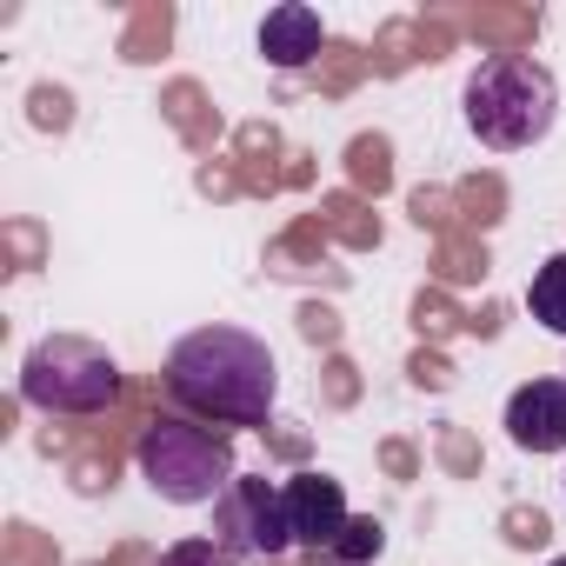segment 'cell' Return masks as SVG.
<instances>
[{
	"label": "cell",
	"instance_id": "6da1fadb",
	"mask_svg": "<svg viewBox=\"0 0 566 566\" xmlns=\"http://www.w3.org/2000/svg\"><path fill=\"white\" fill-rule=\"evenodd\" d=\"M167 394L187 413H207L227 427H266L280 367H273V347L247 327H193L167 354Z\"/></svg>",
	"mask_w": 566,
	"mask_h": 566
},
{
	"label": "cell",
	"instance_id": "7a4b0ae2",
	"mask_svg": "<svg viewBox=\"0 0 566 566\" xmlns=\"http://www.w3.org/2000/svg\"><path fill=\"white\" fill-rule=\"evenodd\" d=\"M460 107H467V127H473L480 147L526 154L559 120V81H553V67H539L526 54H493V61H480L467 74Z\"/></svg>",
	"mask_w": 566,
	"mask_h": 566
},
{
	"label": "cell",
	"instance_id": "3957f363",
	"mask_svg": "<svg viewBox=\"0 0 566 566\" xmlns=\"http://www.w3.org/2000/svg\"><path fill=\"white\" fill-rule=\"evenodd\" d=\"M140 480L167 500V506H220V493L240 480L233 473V440L193 420H154L134 447Z\"/></svg>",
	"mask_w": 566,
	"mask_h": 566
},
{
	"label": "cell",
	"instance_id": "277c9868",
	"mask_svg": "<svg viewBox=\"0 0 566 566\" xmlns=\"http://www.w3.org/2000/svg\"><path fill=\"white\" fill-rule=\"evenodd\" d=\"M21 400L41 413H107L120 400V360L87 334H48L21 360Z\"/></svg>",
	"mask_w": 566,
	"mask_h": 566
},
{
	"label": "cell",
	"instance_id": "5b68a950",
	"mask_svg": "<svg viewBox=\"0 0 566 566\" xmlns=\"http://www.w3.org/2000/svg\"><path fill=\"white\" fill-rule=\"evenodd\" d=\"M213 539L240 559V553H253V559H280L294 546V533H287V500H280V486L273 480H233L227 493H220V506H213Z\"/></svg>",
	"mask_w": 566,
	"mask_h": 566
},
{
	"label": "cell",
	"instance_id": "8992f818",
	"mask_svg": "<svg viewBox=\"0 0 566 566\" xmlns=\"http://www.w3.org/2000/svg\"><path fill=\"white\" fill-rule=\"evenodd\" d=\"M280 500H287V533H294V546H307V553H334V539L347 533V493H340V480H327V473H294V480H280Z\"/></svg>",
	"mask_w": 566,
	"mask_h": 566
},
{
	"label": "cell",
	"instance_id": "52a82bcc",
	"mask_svg": "<svg viewBox=\"0 0 566 566\" xmlns=\"http://www.w3.org/2000/svg\"><path fill=\"white\" fill-rule=\"evenodd\" d=\"M506 440L520 453H566V380H526L506 400Z\"/></svg>",
	"mask_w": 566,
	"mask_h": 566
},
{
	"label": "cell",
	"instance_id": "ba28073f",
	"mask_svg": "<svg viewBox=\"0 0 566 566\" xmlns=\"http://www.w3.org/2000/svg\"><path fill=\"white\" fill-rule=\"evenodd\" d=\"M327 48V28H321V14L314 8H301V0H287V8H273L266 21H260V54L273 61V67H307L314 54Z\"/></svg>",
	"mask_w": 566,
	"mask_h": 566
},
{
	"label": "cell",
	"instance_id": "9c48e42d",
	"mask_svg": "<svg viewBox=\"0 0 566 566\" xmlns=\"http://www.w3.org/2000/svg\"><path fill=\"white\" fill-rule=\"evenodd\" d=\"M526 307H533V321H539L546 334H559V340H566V253L539 260L533 287H526Z\"/></svg>",
	"mask_w": 566,
	"mask_h": 566
},
{
	"label": "cell",
	"instance_id": "30bf717a",
	"mask_svg": "<svg viewBox=\"0 0 566 566\" xmlns=\"http://www.w3.org/2000/svg\"><path fill=\"white\" fill-rule=\"evenodd\" d=\"M380 546H387V533H380V520H347V533L334 539V566H367V559H380Z\"/></svg>",
	"mask_w": 566,
	"mask_h": 566
},
{
	"label": "cell",
	"instance_id": "8fae6325",
	"mask_svg": "<svg viewBox=\"0 0 566 566\" xmlns=\"http://www.w3.org/2000/svg\"><path fill=\"white\" fill-rule=\"evenodd\" d=\"M160 566H240L220 539H174L167 553H160Z\"/></svg>",
	"mask_w": 566,
	"mask_h": 566
},
{
	"label": "cell",
	"instance_id": "7c38bea8",
	"mask_svg": "<svg viewBox=\"0 0 566 566\" xmlns=\"http://www.w3.org/2000/svg\"><path fill=\"white\" fill-rule=\"evenodd\" d=\"M553 566H566V553H559V559H553Z\"/></svg>",
	"mask_w": 566,
	"mask_h": 566
},
{
	"label": "cell",
	"instance_id": "4fadbf2b",
	"mask_svg": "<svg viewBox=\"0 0 566 566\" xmlns=\"http://www.w3.org/2000/svg\"><path fill=\"white\" fill-rule=\"evenodd\" d=\"M327 566H334V559H327Z\"/></svg>",
	"mask_w": 566,
	"mask_h": 566
}]
</instances>
